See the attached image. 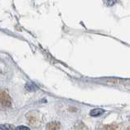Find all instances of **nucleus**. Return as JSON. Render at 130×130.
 Here are the masks:
<instances>
[{"mask_svg": "<svg viewBox=\"0 0 130 130\" xmlns=\"http://www.w3.org/2000/svg\"><path fill=\"white\" fill-rule=\"evenodd\" d=\"M28 120L29 121L31 125H35V126H38L40 123V116H39V114L35 111H32V112H29L28 114Z\"/></svg>", "mask_w": 130, "mask_h": 130, "instance_id": "obj_1", "label": "nucleus"}, {"mask_svg": "<svg viewBox=\"0 0 130 130\" xmlns=\"http://www.w3.org/2000/svg\"><path fill=\"white\" fill-rule=\"evenodd\" d=\"M61 128V124L58 122H51L47 125V130H59Z\"/></svg>", "mask_w": 130, "mask_h": 130, "instance_id": "obj_2", "label": "nucleus"}, {"mask_svg": "<svg viewBox=\"0 0 130 130\" xmlns=\"http://www.w3.org/2000/svg\"><path fill=\"white\" fill-rule=\"evenodd\" d=\"M104 112H105V110H102V109H93V110H92L90 111V116H100V115H102L103 114Z\"/></svg>", "mask_w": 130, "mask_h": 130, "instance_id": "obj_3", "label": "nucleus"}, {"mask_svg": "<svg viewBox=\"0 0 130 130\" xmlns=\"http://www.w3.org/2000/svg\"><path fill=\"white\" fill-rule=\"evenodd\" d=\"M0 128L2 130H12L14 127L12 125L8 124H2L0 125Z\"/></svg>", "mask_w": 130, "mask_h": 130, "instance_id": "obj_4", "label": "nucleus"}, {"mask_svg": "<svg viewBox=\"0 0 130 130\" xmlns=\"http://www.w3.org/2000/svg\"><path fill=\"white\" fill-rule=\"evenodd\" d=\"M25 88H26L29 91H30V92H32V91H35V88H34V85H32V84H26V86H25Z\"/></svg>", "mask_w": 130, "mask_h": 130, "instance_id": "obj_5", "label": "nucleus"}, {"mask_svg": "<svg viewBox=\"0 0 130 130\" xmlns=\"http://www.w3.org/2000/svg\"><path fill=\"white\" fill-rule=\"evenodd\" d=\"M16 130H29V128L26 126H23V125H21V126H17L16 128Z\"/></svg>", "mask_w": 130, "mask_h": 130, "instance_id": "obj_6", "label": "nucleus"}, {"mask_svg": "<svg viewBox=\"0 0 130 130\" xmlns=\"http://www.w3.org/2000/svg\"><path fill=\"white\" fill-rule=\"evenodd\" d=\"M116 3V1H107L106 3L108 4V6H112L113 4H115V3Z\"/></svg>", "mask_w": 130, "mask_h": 130, "instance_id": "obj_7", "label": "nucleus"}]
</instances>
